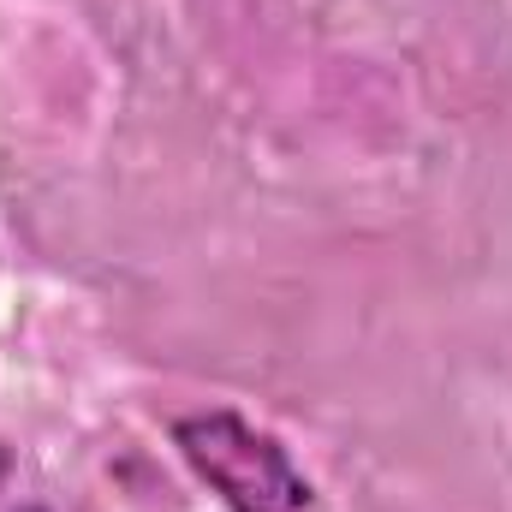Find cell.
Returning <instances> with one entry per match:
<instances>
[{"instance_id":"6da1fadb","label":"cell","mask_w":512,"mask_h":512,"mask_svg":"<svg viewBox=\"0 0 512 512\" xmlns=\"http://www.w3.org/2000/svg\"><path fill=\"white\" fill-rule=\"evenodd\" d=\"M173 447L185 453V465L221 495L227 512H304L310 507V483L292 465V453L245 423L239 411H191L173 423Z\"/></svg>"},{"instance_id":"7a4b0ae2","label":"cell","mask_w":512,"mask_h":512,"mask_svg":"<svg viewBox=\"0 0 512 512\" xmlns=\"http://www.w3.org/2000/svg\"><path fill=\"white\" fill-rule=\"evenodd\" d=\"M6 477H12V447L0 441V483H6Z\"/></svg>"},{"instance_id":"3957f363","label":"cell","mask_w":512,"mask_h":512,"mask_svg":"<svg viewBox=\"0 0 512 512\" xmlns=\"http://www.w3.org/2000/svg\"><path fill=\"white\" fill-rule=\"evenodd\" d=\"M18 512H48V507H18Z\"/></svg>"}]
</instances>
